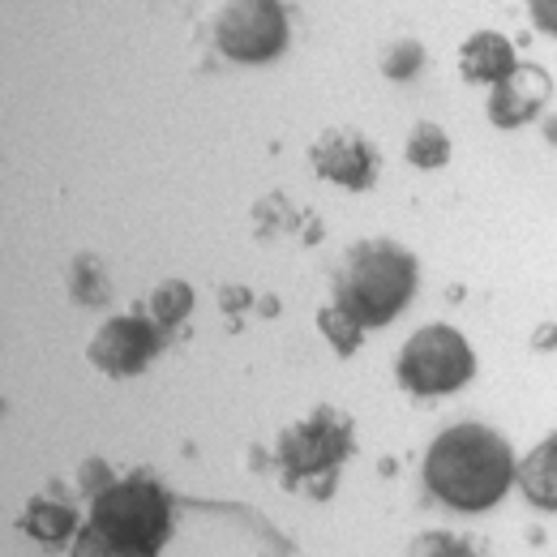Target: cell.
I'll list each match as a JSON object with an SVG mask.
<instances>
[{
	"label": "cell",
	"instance_id": "obj_11",
	"mask_svg": "<svg viewBox=\"0 0 557 557\" xmlns=\"http://www.w3.org/2000/svg\"><path fill=\"white\" fill-rule=\"evenodd\" d=\"M17 523L39 545H65L73 532H77V510H73L70 502H57V497L39 493V497L26 502V510H22Z\"/></svg>",
	"mask_w": 557,
	"mask_h": 557
},
{
	"label": "cell",
	"instance_id": "obj_7",
	"mask_svg": "<svg viewBox=\"0 0 557 557\" xmlns=\"http://www.w3.org/2000/svg\"><path fill=\"white\" fill-rule=\"evenodd\" d=\"M154 351H159L154 326L146 318H138V313H125V318H108L95 331L86 356L108 377H134V373H141L154 360Z\"/></svg>",
	"mask_w": 557,
	"mask_h": 557
},
{
	"label": "cell",
	"instance_id": "obj_14",
	"mask_svg": "<svg viewBox=\"0 0 557 557\" xmlns=\"http://www.w3.org/2000/svg\"><path fill=\"white\" fill-rule=\"evenodd\" d=\"M446 159H450L446 129H437L433 121H420L417 129L408 134V163H417V168H442Z\"/></svg>",
	"mask_w": 557,
	"mask_h": 557
},
{
	"label": "cell",
	"instance_id": "obj_17",
	"mask_svg": "<svg viewBox=\"0 0 557 557\" xmlns=\"http://www.w3.org/2000/svg\"><path fill=\"white\" fill-rule=\"evenodd\" d=\"M318 326H322V335L335 344V351H339V356H351V351L360 348L364 326H360V322H351L339 305H326V309L318 313Z\"/></svg>",
	"mask_w": 557,
	"mask_h": 557
},
{
	"label": "cell",
	"instance_id": "obj_19",
	"mask_svg": "<svg viewBox=\"0 0 557 557\" xmlns=\"http://www.w3.org/2000/svg\"><path fill=\"white\" fill-rule=\"evenodd\" d=\"M412 557H476L463 541L446 536V532H429L412 545Z\"/></svg>",
	"mask_w": 557,
	"mask_h": 557
},
{
	"label": "cell",
	"instance_id": "obj_23",
	"mask_svg": "<svg viewBox=\"0 0 557 557\" xmlns=\"http://www.w3.org/2000/svg\"><path fill=\"white\" fill-rule=\"evenodd\" d=\"M554 339H557V331H554V326H545V331L536 335V344H541V348H545V344H554Z\"/></svg>",
	"mask_w": 557,
	"mask_h": 557
},
{
	"label": "cell",
	"instance_id": "obj_21",
	"mask_svg": "<svg viewBox=\"0 0 557 557\" xmlns=\"http://www.w3.org/2000/svg\"><path fill=\"white\" fill-rule=\"evenodd\" d=\"M532 17H536V26H545L549 35H557V0H536Z\"/></svg>",
	"mask_w": 557,
	"mask_h": 557
},
{
	"label": "cell",
	"instance_id": "obj_1",
	"mask_svg": "<svg viewBox=\"0 0 557 557\" xmlns=\"http://www.w3.org/2000/svg\"><path fill=\"white\" fill-rule=\"evenodd\" d=\"M424 485L455 510H488L515 485V455L488 424H455L424 455Z\"/></svg>",
	"mask_w": 557,
	"mask_h": 557
},
{
	"label": "cell",
	"instance_id": "obj_12",
	"mask_svg": "<svg viewBox=\"0 0 557 557\" xmlns=\"http://www.w3.org/2000/svg\"><path fill=\"white\" fill-rule=\"evenodd\" d=\"M515 481H519L528 502H536L541 510H557V433L545 437V442L515 468Z\"/></svg>",
	"mask_w": 557,
	"mask_h": 557
},
{
	"label": "cell",
	"instance_id": "obj_18",
	"mask_svg": "<svg viewBox=\"0 0 557 557\" xmlns=\"http://www.w3.org/2000/svg\"><path fill=\"white\" fill-rule=\"evenodd\" d=\"M424 65V48L420 44H412V39H404V44H395L386 57H382V70H386V77H412V73Z\"/></svg>",
	"mask_w": 557,
	"mask_h": 557
},
{
	"label": "cell",
	"instance_id": "obj_6",
	"mask_svg": "<svg viewBox=\"0 0 557 557\" xmlns=\"http://www.w3.org/2000/svg\"><path fill=\"white\" fill-rule=\"evenodd\" d=\"M214 39L232 61H271L287 48V17L271 0H240L219 13Z\"/></svg>",
	"mask_w": 557,
	"mask_h": 557
},
{
	"label": "cell",
	"instance_id": "obj_10",
	"mask_svg": "<svg viewBox=\"0 0 557 557\" xmlns=\"http://www.w3.org/2000/svg\"><path fill=\"white\" fill-rule=\"evenodd\" d=\"M515 70H519L515 48H510V39L497 35V30H476V35L463 44V52H459V73H463L468 82H476V86H497V82H506Z\"/></svg>",
	"mask_w": 557,
	"mask_h": 557
},
{
	"label": "cell",
	"instance_id": "obj_5",
	"mask_svg": "<svg viewBox=\"0 0 557 557\" xmlns=\"http://www.w3.org/2000/svg\"><path fill=\"white\" fill-rule=\"evenodd\" d=\"M351 450V420L335 408H318L313 417L292 424L278 437V463L287 472V485H300L309 476L331 481V472L348 459Z\"/></svg>",
	"mask_w": 557,
	"mask_h": 557
},
{
	"label": "cell",
	"instance_id": "obj_16",
	"mask_svg": "<svg viewBox=\"0 0 557 557\" xmlns=\"http://www.w3.org/2000/svg\"><path fill=\"white\" fill-rule=\"evenodd\" d=\"M70 296L82 305H103L108 300V275L95 258H77L70 267Z\"/></svg>",
	"mask_w": 557,
	"mask_h": 557
},
{
	"label": "cell",
	"instance_id": "obj_13",
	"mask_svg": "<svg viewBox=\"0 0 557 557\" xmlns=\"http://www.w3.org/2000/svg\"><path fill=\"white\" fill-rule=\"evenodd\" d=\"M194 313V287L185 278H168L150 292V318L154 326H176Z\"/></svg>",
	"mask_w": 557,
	"mask_h": 557
},
{
	"label": "cell",
	"instance_id": "obj_9",
	"mask_svg": "<svg viewBox=\"0 0 557 557\" xmlns=\"http://www.w3.org/2000/svg\"><path fill=\"white\" fill-rule=\"evenodd\" d=\"M549 95H554L549 73L541 70V65H519L506 82L493 86V95H488V121L502 125V129H519V125H528V121H536L545 112Z\"/></svg>",
	"mask_w": 557,
	"mask_h": 557
},
{
	"label": "cell",
	"instance_id": "obj_4",
	"mask_svg": "<svg viewBox=\"0 0 557 557\" xmlns=\"http://www.w3.org/2000/svg\"><path fill=\"white\" fill-rule=\"evenodd\" d=\"M476 373L472 344L455 326H424L399 351V382L412 395H450Z\"/></svg>",
	"mask_w": 557,
	"mask_h": 557
},
{
	"label": "cell",
	"instance_id": "obj_3",
	"mask_svg": "<svg viewBox=\"0 0 557 557\" xmlns=\"http://www.w3.org/2000/svg\"><path fill=\"white\" fill-rule=\"evenodd\" d=\"M90 523L125 545H141V549L159 554V545L168 541V528H172V506H168V493L154 481L129 476V481L103 488L90 502Z\"/></svg>",
	"mask_w": 557,
	"mask_h": 557
},
{
	"label": "cell",
	"instance_id": "obj_15",
	"mask_svg": "<svg viewBox=\"0 0 557 557\" xmlns=\"http://www.w3.org/2000/svg\"><path fill=\"white\" fill-rule=\"evenodd\" d=\"M70 557H154V549H141V545H125V541H116V536L99 532L95 523H86V528L77 532V541H73Z\"/></svg>",
	"mask_w": 557,
	"mask_h": 557
},
{
	"label": "cell",
	"instance_id": "obj_8",
	"mask_svg": "<svg viewBox=\"0 0 557 557\" xmlns=\"http://www.w3.org/2000/svg\"><path fill=\"white\" fill-rule=\"evenodd\" d=\"M309 163L326 181H335L344 189H369L377 181V150L356 129H326L322 138L313 141Z\"/></svg>",
	"mask_w": 557,
	"mask_h": 557
},
{
	"label": "cell",
	"instance_id": "obj_20",
	"mask_svg": "<svg viewBox=\"0 0 557 557\" xmlns=\"http://www.w3.org/2000/svg\"><path fill=\"white\" fill-rule=\"evenodd\" d=\"M112 485H116V481H112V472H108L99 459H86V463L77 468V488H82V493H90V502H95L103 488H112Z\"/></svg>",
	"mask_w": 557,
	"mask_h": 557
},
{
	"label": "cell",
	"instance_id": "obj_2",
	"mask_svg": "<svg viewBox=\"0 0 557 557\" xmlns=\"http://www.w3.org/2000/svg\"><path fill=\"white\" fill-rule=\"evenodd\" d=\"M417 278V258L404 245L360 240L335 275V305L360 326H386L408 309Z\"/></svg>",
	"mask_w": 557,
	"mask_h": 557
},
{
	"label": "cell",
	"instance_id": "obj_22",
	"mask_svg": "<svg viewBox=\"0 0 557 557\" xmlns=\"http://www.w3.org/2000/svg\"><path fill=\"white\" fill-rule=\"evenodd\" d=\"M219 300H223V309H227V313H236V309H249V300H253V296H249L245 287H223V296H219Z\"/></svg>",
	"mask_w": 557,
	"mask_h": 557
}]
</instances>
